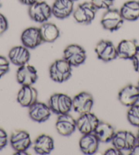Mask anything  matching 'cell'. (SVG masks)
<instances>
[{"mask_svg":"<svg viewBox=\"0 0 139 155\" xmlns=\"http://www.w3.org/2000/svg\"><path fill=\"white\" fill-rule=\"evenodd\" d=\"M21 41L23 46L29 49H34L43 42L39 28L36 27L26 28L21 34Z\"/></svg>","mask_w":139,"mask_h":155,"instance_id":"5bb4252c","label":"cell"},{"mask_svg":"<svg viewBox=\"0 0 139 155\" xmlns=\"http://www.w3.org/2000/svg\"><path fill=\"white\" fill-rule=\"evenodd\" d=\"M93 101V96L89 92H81L73 98V108L74 111L83 114L92 111Z\"/></svg>","mask_w":139,"mask_h":155,"instance_id":"30bf717a","label":"cell"},{"mask_svg":"<svg viewBox=\"0 0 139 155\" xmlns=\"http://www.w3.org/2000/svg\"><path fill=\"white\" fill-rule=\"evenodd\" d=\"M73 0H55L51 6L52 15L59 19L69 17L74 12Z\"/></svg>","mask_w":139,"mask_h":155,"instance_id":"d6986e66","label":"cell"},{"mask_svg":"<svg viewBox=\"0 0 139 155\" xmlns=\"http://www.w3.org/2000/svg\"><path fill=\"white\" fill-rule=\"evenodd\" d=\"M93 133L100 142L108 143L113 140L115 130L111 124L107 122L100 121Z\"/></svg>","mask_w":139,"mask_h":155,"instance_id":"d4e9b609","label":"cell"},{"mask_svg":"<svg viewBox=\"0 0 139 155\" xmlns=\"http://www.w3.org/2000/svg\"><path fill=\"white\" fill-rule=\"evenodd\" d=\"M99 143L100 141L93 133L85 134L80 139V150L85 154H93L98 151Z\"/></svg>","mask_w":139,"mask_h":155,"instance_id":"7402d4cb","label":"cell"},{"mask_svg":"<svg viewBox=\"0 0 139 155\" xmlns=\"http://www.w3.org/2000/svg\"><path fill=\"white\" fill-rule=\"evenodd\" d=\"M15 154H27L26 151H18L16 152Z\"/></svg>","mask_w":139,"mask_h":155,"instance_id":"e575fe53","label":"cell"},{"mask_svg":"<svg viewBox=\"0 0 139 155\" xmlns=\"http://www.w3.org/2000/svg\"><path fill=\"white\" fill-rule=\"evenodd\" d=\"M10 71V61L3 55H0V78Z\"/></svg>","mask_w":139,"mask_h":155,"instance_id":"83f0119b","label":"cell"},{"mask_svg":"<svg viewBox=\"0 0 139 155\" xmlns=\"http://www.w3.org/2000/svg\"><path fill=\"white\" fill-rule=\"evenodd\" d=\"M117 57L122 60H130L139 52V45L135 39H125L117 47Z\"/></svg>","mask_w":139,"mask_h":155,"instance_id":"4fadbf2b","label":"cell"},{"mask_svg":"<svg viewBox=\"0 0 139 155\" xmlns=\"http://www.w3.org/2000/svg\"><path fill=\"white\" fill-rule=\"evenodd\" d=\"M100 120L92 112L81 114V116L76 120V129L82 135L92 133L94 132Z\"/></svg>","mask_w":139,"mask_h":155,"instance_id":"8fae6325","label":"cell"},{"mask_svg":"<svg viewBox=\"0 0 139 155\" xmlns=\"http://www.w3.org/2000/svg\"><path fill=\"white\" fill-rule=\"evenodd\" d=\"M51 110L48 104L36 101L29 107V116L34 121L39 123L46 122L51 115Z\"/></svg>","mask_w":139,"mask_h":155,"instance_id":"e0dca14e","label":"cell"},{"mask_svg":"<svg viewBox=\"0 0 139 155\" xmlns=\"http://www.w3.org/2000/svg\"><path fill=\"white\" fill-rule=\"evenodd\" d=\"M63 59L72 66L77 67L85 63L87 59L86 51L79 45H70L63 51Z\"/></svg>","mask_w":139,"mask_h":155,"instance_id":"8992f818","label":"cell"},{"mask_svg":"<svg viewBox=\"0 0 139 155\" xmlns=\"http://www.w3.org/2000/svg\"><path fill=\"white\" fill-rule=\"evenodd\" d=\"M49 75L53 81L65 82L72 76V66L63 58L55 60L50 66Z\"/></svg>","mask_w":139,"mask_h":155,"instance_id":"7a4b0ae2","label":"cell"},{"mask_svg":"<svg viewBox=\"0 0 139 155\" xmlns=\"http://www.w3.org/2000/svg\"><path fill=\"white\" fill-rule=\"evenodd\" d=\"M38 91L32 85H23L17 94V102L23 107H29L38 101Z\"/></svg>","mask_w":139,"mask_h":155,"instance_id":"ac0fdd59","label":"cell"},{"mask_svg":"<svg viewBox=\"0 0 139 155\" xmlns=\"http://www.w3.org/2000/svg\"><path fill=\"white\" fill-rule=\"evenodd\" d=\"M55 143L52 137L42 134L36 139L34 143V150L38 154H49L54 149Z\"/></svg>","mask_w":139,"mask_h":155,"instance_id":"44dd1931","label":"cell"},{"mask_svg":"<svg viewBox=\"0 0 139 155\" xmlns=\"http://www.w3.org/2000/svg\"><path fill=\"white\" fill-rule=\"evenodd\" d=\"M118 99L123 105L130 107L139 102L138 85L129 84L123 87L118 94Z\"/></svg>","mask_w":139,"mask_h":155,"instance_id":"2e32d148","label":"cell"},{"mask_svg":"<svg viewBox=\"0 0 139 155\" xmlns=\"http://www.w3.org/2000/svg\"><path fill=\"white\" fill-rule=\"evenodd\" d=\"M113 147L120 151H130L136 143V135L128 130H119L115 132L111 140Z\"/></svg>","mask_w":139,"mask_h":155,"instance_id":"52a82bcc","label":"cell"},{"mask_svg":"<svg viewBox=\"0 0 139 155\" xmlns=\"http://www.w3.org/2000/svg\"><path fill=\"white\" fill-rule=\"evenodd\" d=\"M127 119L131 125L139 128V105L136 104L129 107L127 112Z\"/></svg>","mask_w":139,"mask_h":155,"instance_id":"484cf974","label":"cell"},{"mask_svg":"<svg viewBox=\"0 0 139 155\" xmlns=\"http://www.w3.org/2000/svg\"><path fill=\"white\" fill-rule=\"evenodd\" d=\"M132 65L134 71L139 74V52L132 58Z\"/></svg>","mask_w":139,"mask_h":155,"instance_id":"1f68e13d","label":"cell"},{"mask_svg":"<svg viewBox=\"0 0 139 155\" xmlns=\"http://www.w3.org/2000/svg\"><path fill=\"white\" fill-rule=\"evenodd\" d=\"M43 42H53L60 36V31L55 24L49 22L42 23L39 28Z\"/></svg>","mask_w":139,"mask_h":155,"instance_id":"cb8c5ba5","label":"cell"},{"mask_svg":"<svg viewBox=\"0 0 139 155\" xmlns=\"http://www.w3.org/2000/svg\"><path fill=\"white\" fill-rule=\"evenodd\" d=\"M31 58L29 49L23 45L12 47L8 53V60L13 64L21 66L27 64Z\"/></svg>","mask_w":139,"mask_h":155,"instance_id":"ffe728a7","label":"cell"},{"mask_svg":"<svg viewBox=\"0 0 139 155\" xmlns=\"http://www.w3.org/2000/svg\"><path fill=\"white\" fill-rule=\"evenodd\" d=\"M138 88H139V81H138Z\"/></svg>","mask_w":139,"mask_h":155,"instance_id":"74e56055","label":"cell"},{"mask_svg":"<svg viewBox=\"0 0 139 155\" xmlns=\"http://www.w3.org/2000/svg\"><path fill=\"white\" fill-rule=\"evenodd\" d=\"M55 128L59 134L68 137L76 129V120L69 113L59 115L55 123Z\"/></svg>","mask_w":139,"mask_h":155,"instance_id":"9a60e30c","label":"cell"},{"mask_svg":"<svg viewBox=\"0 0 139 155\" xmlns=\"http://www.w3.org/2000/svg\"><path fill=\"white\" fill-rule=\"evenodd\" d=\"M136 141H137V143H139V130L137 133V134L136 135Z\"/></svg>","mask_w":139,"mask_h":155,"instance_id":"d590c367","label":"cell"},{"mask_svg":"<svg viewBox=\"0 0 139 155\" xmlns=\"http://www.w3.org/2000/svg\"><path fill=\"white\" fill-rule=\"evenodd\" d=\"M130 155H139V143H136V145L129 151Z\"/></svg>","mask_w":139,"mask_h":155,"instance_id":"836d02e7","label":"cell"},{"mask_svg":"<svg viewBox=\"0 0 139 155\" xmlns=\"http://www.w3.org/2000/svg\"><path fill=\"white\" fill-rule=\"evenodd\" d=\"M123 152L120 151L119 150L117 149L116 148H111L106 150L104 152V155H123Z\"/></svg>","mask_w":139,"mask_h":155,"instance_id":"4dcf8cb0","label":"cell"},{"mask_svg":"<svg viewBox=\"0 0 139 155\" xmlns=\"http://www.w3.org/2000/svg\"><path fill=\"white\" fill-rule=\"evenodd\" d=\"M8 141V137L7 133L4 129L0 128V150L6 146Z\"/></svg>","mask_w":139,"mask_h":155,"instance_id":"f1b7e54d","label":"cell"},{"mask_svg":"<svg viewBox=\"0 0 139 155\" xmlns=\"http://www.w3.org/2000/svg\"><path fill=\"white\" fill-rule=\"evenodd\" d=\"M10 143L16 152L27 151L31 145L30 135L24 130H15L10 137Z\"/></svg>","mask_w":139,"mask_h":155,"instance_id":"7c38bea8","label":"cell"},{"mask_svg":"<svg viewBox=\"0 0 139 155\" xmlns=\"http://www.w3.org/2000/svg\"><path fill=\"white\" fill-rule=\"evenodd\" d=\"M73 2H76V1H78V0H73Z\"/></svg>","mask_w":139,"mask_h":155,"instance_id":"8d00e7d4","label":"cell"},{"mask_svg":"<svg viewBox=\"0 0 139 155\" xmlns=\"http://www.w3.org/2000/svg\"><path fill=\"white\" fill-rule=\"evenodd\" d=\"M124 21H135L139 18V1L130 0L122 5L119 10Z\"/></svg>","mask_w":139,"mask_h":155,"instance_id":"603a6c76","label":"cell"},{"mask_svg":"<svg viewBox=\"0 0 139 155\" xmlns=\"http://www.w3.org/2000/svg\"><path fill=\"white\" fill-rule=\"evenodd\" d=\"M52 112L57 114H68L73 108V98L63 93H55L51 95L48 102Z\"/></svg>","mask_w":139,"mask_h":155,"instance_id":"6da1fadb","label":"cell"},{"mask_svg":"<svg viewBox=\"0 0 139 155\" xmlns=\"http://www.w3.org/2000/svg\"><path fill=\"white\" fill-rule=\"evenodd\" d=\"M95 52L99 60L104 62H108L118 58L117 47L108 40H102L98 42L95 47Z\"/></svg>","mask_w":139,"mask_h":155,"instance_id":"ba28073f","label":"cell"},{"mask_svg":"<svg viewBox=\"0 0 139 155\" xmlns=\"http://www.w3.org/2000/svg\"><path fill=\"white\" fill-rule=\"evenodd\" d=\"M16 77L17 82L22 86L33 85L38 79V71L34 66L27 63L18 66Z\"/></svg>","mask_w":139,"mask_h":155,"instance_id":"9c48e42d","label":"cell"},{"mask_svg":"<svg viewBox=\"0 0 139 155\" xmlns=\"http://www.w3.org/2000/svg\"><path fill=\"white\" fill-rule=\"evenodd\" d=\"M124 19L120 13L119 10L109 8L104 13L101 18L100 23L102 28L106 30L115 31L119 30L124 25Z\"/></svg>","mask_w":139,"mask_h":155,"instance_id":"277c9868","label":"cell"},{"mask_svg":"<svg viewBox=\"0 0 139 155\" xmlns=\"http://www.w3.org/2000/svg\"><path fill=\"white\" fill-rule=\"evenodd\" d=\"M98 9L91 2L79 4L73 12V17L76 23L81 25H89L95 17Z\"/></svg>","mask_w":139,"mask_h":155,"instance_id":"3957f363","label":"cell"},{"mask_svg":"<svg viewBox=\"0 0 139 155\" xmlns=\"http://www.w3.org/2000/svg\"><path fill=\"white\" fill-rule=\"evenodd\" d=\"M21 4L23 5H26V6H30L31 5L36 4V2H38L40 0H18Z\"/></svg>","mask_w":139,"mask_h":155,"instance_id":"d6a6232c","label":"cell"},{"mask_svg":"<svg viewBox=\"0 0 139 155\" xmlns=\"http://www.w3.org/2000/svg\"><path fill=\"white\" fill-rule=\"evenodd\" d=\"M91 2L98 10H108L113 6L115 0H91Z\"/></svg>","mask_w":139,"mask_h":155,"instance_id":"4316f807","label":"cell"},{"mask_svg":"<svg viewBox=\"0 0 139 155\" xmlns=\"http://www.w3.org/2000/svg\"><path fill=\"white\" fill-rule=\"evenodd\" d=\"M8 28V22L6 17L0 13V35L4 34Z\"/></svg>","mask_w":139,"mask_h":155,"instance_id":"f546056e","label":"cell"},{"mask_svg":"<svg viewBox=\"0 0 139 155\" xmlns=\"http://www.w3.org/2000/svg\"><path fill=\"white\" fill-rule=\"evenodd\" d=\"M28 13L32 21L39 23L47 22L53 15L51 6L41 0L29 6Z\"/></svg>","mask_w":139,"mask_h":155,"instance_id":"5b68a950","label":"cell"}]
</instances>
